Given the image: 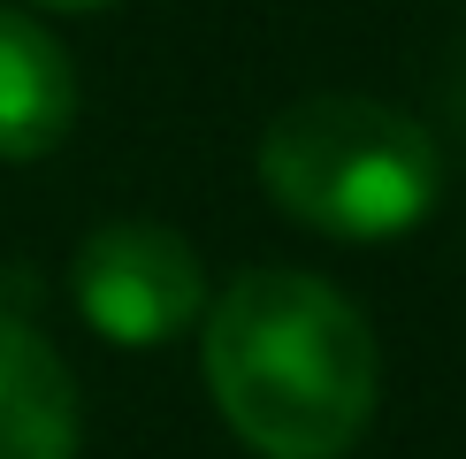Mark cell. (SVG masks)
<instances>
[{
	"mask_svg": "<svg viewBox=\"0 0 466 459\" xmlns=\"http://www.w3.org/2000/svg\"><path fill=\"white\" fill-rule=\"evenodd\" d=\"M199 321L207 391L260 459H344L367 436L382 360L337 283L252 268Z\"/></svg>",
	"mask_w": 466,
	"mask_h": 459,
	"instance_id": "cell-1",
	"label": "cell"
},
{
	"mask_svg": "<svg viewBox=\"0 0 466 459\" xmlns=\"http://www.w3.org/2000/svg\"><path fill=\"white\" fill-rule=\"evenodd\" d=\"M260 184L290 222L321 238H405L443 199V153L413 115L360 100V92H314L290 100L260 138Z\"/></svg>",
	"mask_w": 466,
	"mask_h": 459,
	"instance_id": "cell-2",
	"label": "cell"
},
{
	"mask_svg": "<svg viewBox=\"0 0 466 459\" xmlns=\"http://www.w3.org/2000/svg\"><path fill=\"white\" fill-rule=\"evenodd\" d=\"M76 314L107 344H168L207 314V268L168 222H107L76 245Z\"/></svg>",
	"mask_w": 466,
	"mask_h": 459,
	"instance_id": "cell-3",
	"label": "cell"
},
{
	"mask_svg": "<svg viewBox=\"0 0 466 459\" xmlns=\"http://www.w3.org/2000/svg\"><path fill=\"white\" fill-rule=\"evenodd\" d=\"M76 130V62L38 15L0 8V161H38Z\"/></svg>",
	"mask_w": 466,
	"mask_h": 459,
	"instance_id": "cell-4",
	"label": "cell"
},
{
	"mask_svg": "<svg viewBox=\"0 0 466 459\" xmlns=\"http://www.w3.org/2000/svg\"><path fill=\"white\" fill-rule=\"evenodd\" d=\"M0 459H76L69 360L8 314H0Z\"/></svg>",
	"mask_w": 466,
	"mask_h": 459,
	"instance_id": "cell-5",
	"label": "cell"
},
{
	"mask_svg": "<svg viewBox=\"0 0 466 459\" xmlns=\"http://www.w3.org/2000/svg\"><path fill=\"white\" fill-rule=\"evenodd\" d=\"M38 8H62V15H76V8H107V0H38Z\"/></svg>",
	"mask_w": 466,
	"mask_h": 459,
	"instance_id": "cell-6",
	"label": "cell"
}]
</instances>
